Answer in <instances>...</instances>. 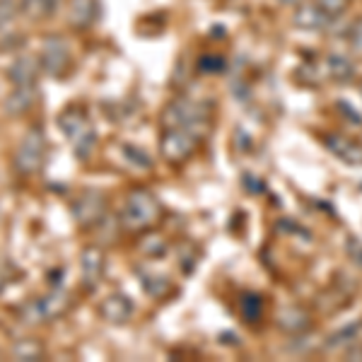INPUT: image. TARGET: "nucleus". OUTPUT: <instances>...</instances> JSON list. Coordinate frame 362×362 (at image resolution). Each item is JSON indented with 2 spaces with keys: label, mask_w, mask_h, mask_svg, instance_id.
<instances>
[{
  "label": "nucleus",
  "mask_w": 362,
  "mask_h": 362,
  "mask_svg": "<svg viewBox=\"0 0 362 362\" xmlns=\"http://www.w3.org/2000/svg\"><path fill=\"white\" fill-rule=\"evenodd\" d=\"M162 126L165 128H184L196 133L198 138H206L208 133V109L206 104L196 102L191 97H177L162 112Z\"/></svg>",
  "instance_id": "nucleus-1"
},
{
  "label": "nucleus",
  "mask_w": 362,
  "mask_h": 362,
  "mask_svg": "<svg viewBox=\"0 0 362 362\" xmlns=\"http://www.w3.org/2000/svg\"><path fill=\"white\" fill-rule=\"evenodd\" d=\"M162 218V206L148 189H133L128 194L124 210H121V225L128 232H145Z\"/></svg>",
  "instance_id": "nucleus-2"
},
{
  "label": "nucleus",
  "mask_w": 362,
  "mask_h": 362,
  "mask_svg": "<svg viewBox=\"0 0 362 362\" xmlns=\"http://www.w3.org/2000/svg\"><path fill=\"white\" fill-rule=\"evenodd\" d=\"M58 128H61L63 136L73 143V150L80 160H85V157L92 153L97 136H95V128H92L90 119H87V114L83 109L68 107L66 112L58 114Z\"/></svg>",
  "instance_id": "nucleus-3"
},
{
  "label": "nucleus",
  "mask_w": 362,
  "mask_h": 362,
  "mask_svg": "<svg viewBox=\"0 0 362 362\" xmlns=\"http://www.w3.org/2000/svg\"><path fill=\"white\" fill-rule=\"evenodd\" d=\"M46 162V136L42 128H29L15 150V169L25 177L42 172Z\"/></svg>",
  "instance_id": "nucleus-4"
},
{
  "label": "nucleus",
  "mask_w": 362,
  "mask_h": 362,
  "mask_svg": "<svg viewBox=\"0 0 362 362\" xmlns=\"http://www.w3.org/2000/svg\"><path fill=\"white\" fill-rule=\"evenodd\" d=\"M201 138L184 128H165L160 138V153L169 165H181L196 153Z\"/></svg>",
  "instance_id": "nucleus-5"
},
{
  "label": "nucleus",
  "mask_w": 362,
  "mask_h": 362,
  "mask_svg": "<svg viewBox=\"0 0 362 362\" xmlns=\"http://www.w3.org/2000/svg\"><path fill=\"white\" fill-rule=\"evenodd\" d=\"M39 66L51 78H61L70 66V44L58 34L44 37L42 46H39Z\"/></svg>",
  "instance_id": "nucleus-6"
},
{
  "label": "nucleus",
  "mask_w": 362,
  "mask_h": 362,
  "mask_svg": "<svg viewBox=\"0 0 362 362\" xmlns=\"http://www.w3.org/2000/svg\"><path fill=\"white\" fill-rule=\"evenodd\" d=\"M104 206H107V201L99 191H83L73 201V215L83 227H95L102 220Z\"/></svg>",
  "instance_id": "nucleus-7"
},
{
  "label": "nucleus",
  "mask_w": 362,
  "mask_h": 362,
  "mask_svg": "<svg viewBox=\"0 0 362 362\" xmlns=\"http://www.w3.org/2000/svg\"><path fill=\"white\" fill-rule=\"evenodd\" d=\"M324 143L338 160L348 162V165H362L360 140H353L350 136H343V133H329V136H324Z\"/></svg>",
  "instance_id": "nucleus-8"
},
{
  "label": "nucleus",
  "mask_w": 362,
  "mask_h": 362,
  "mask_svg": "<svg viewBox=\"0 0 362 362\" xmlns=\"http://www.w3.org/2000/svg\"><path fill=\"white\" fill-rule=\"evenodd\" d=\"M133 300L121 293L116 295H109L107 300L99 305V317H102L104 321H109V324H126L128 319L133 317Z\"/></svg>",
  "instance_id": "nucleus-9"
},
{
  "label": "nucleus",
  "mask_w": 362,
  "mask_h": 362,
  "mask_svg": "<svg viewBox=\"0 0 362 362\" xmlns=\"http://www.w3.org/2000/svg\"><path fill=\"white\" fill-rule=\"evenodd\" d=\"M80 273L85 290H95L99 278L104 276V251L99 247H87L80 256Z\"/></svg>",
  "instance_id": "nucleus-10"
},
{
  "label": "nucleus",
  "mask_w": 362,
  "mask_h": 362,
  "mask_svg": "<svg viewBox=\"0 0 362 362\" xmlns=\"http://www.w3.org/2000/svg\"><path fill=\"white\" fill-rule=\"evenodd\" d=\"M39 58L34 56H17L15 63L8 70V78L15 87H37V75H39Z\"/></svg>",
  "instance_id": "nucleus-11"
},
{
  "label": "nucleus",
  "mask_w": 362,
  "mask_h": 362,
  "mask_svg": "<svg viewBox=\"0 0 362 362\" xmlns=\"http://www.w3.org/2000/svg\"><path fill=\"white\" fill-rule=\"evenodd\" d=\"M331 20H334V17L326 15L324 10L314 3V0H312V3L300 5V8H297V13H295V25L300 29H309V32H319V29L329 27Z\"/></svg>",
  "instance_id": "nucleus-12"
},
{
  "label": "nucleus",
  "mask_w": 362,
  "mask_h": 362,
  "mask_svg": "<svg viewBox=\"0 0 362 362\" xmlns=\"http://www.w3.org/2000/svg\"><path fill=\"white\" fill-rule=\"evenodd\" d=\"M97 13H99V0H70L68 20L73 27L85 29L97 20Z\"/></svg>",
  "instance_id": "nucleus-13"
},
{
  "label": "nucleus",
  "mask_w": 362,
  "mask_h": 362,
  "mask_svg": "<svg viewBox=\"0 0 362 362\" xmlns=\"http://www.w3.org/2000/svg\"><path fill=\"white\" fill-rule=\"evenodd\" d=\"M326 73L338 83H350L355 78V66L346 54H329L326 56Z\"/></svg>",
  "instance_id": "nucleus-14"
},
{
  "label": "nucleus",
  "mask_w": 362,
  "mask_h": 362,
  "mask_svg": "<svg viewBox=\"0 0 362 362\" xmlns=\"http://www.w3.org/2000/svg\"><path fill=\"white\" fill-rule=\"evenodd\" d=\"M34 97H37V87H15L13 95L5 99V109L8 114H25L34 104Z\"/></svg>",
  "instance_id": "nucleus-15"
},
{
  "label": "nucleus",
  "mask_w": 362,
  "mask_h": 362,
  "mask_svg": "<svg viewBox=\"0 0 362 362\" xmlns=\"http://www.w3.org/2000/svg\"><path fill=\"white\" fill-rule=\"evenodd\" d=\"M280 326L290 334H302V331L309 329V317L302 309H285L280 314Z\"/></svg>",
  "instance_id": "nucleus-16"
},
{
  "label": "nucleus",
  "mask_w": 362,
  "mask_h": 362,
  "mask_svg": "<svg viewBox=\"0 0 362 362\" xmlns=\"http://www.w3.org/2000/svg\"><path fill=\"white\" fill-rule=\"evenodd\" d=\"M13 355L17 360H39L44 355V346L39 341H34V338H27V341H20L15 343L13 348Z\"/></svg>",
  "instance_id": "nucleus-17"
},
{
  "label": "nucleus",
  "mask_w": 362,
  "mask_h": 362,
  "mask_svg": "<svg viewBox=\"0 0 362 362\" xmlns=\"http://www.w3.org/2000/svg\"><path fill=\"white\" fill-rule=\"evenodd\" d=\"M61 0H22V8L32 17H49L58 10Z\"/></svg>",
  "instance_id": "nucleus-18"
},
{
  "label": "nucleus",
  "mask_w": 362,
  "mask_h": 362,
  "mask_svg": "<svg viewBox=\"0 0 362 362\" xmlns=\"http://www.w3.org/2000/svg\"><path fill=\"white\" fill-rule=\"evenodd\" d=\"M22 10V0H0V32L8 29L17 20Z\"/></svg>",
  "instance_id": "nucleus-19"
},
{
  "label": "nucleus",
  "mask_w": 362,
  "mask_h": 362,
  "mask_svg": "<svg viewBox=\"0 0 362 362\" xmlns=\"http://www.w3.org/2000/svg\"><path fill=\"white\" fill-rule=\"evenodd\" d=\"M145 293L153 295V297H165V293L169 290V280L165 276H145Z\"/></svg>",
  "instance_id": "nucleus-20"
},
{
  "label": "nucleus",
  "mask_w": 362,
  "mask_h": 362,
  "mask_svg": "<svg viewBox=\"0 0 362 362\" xmlns=\"http://www.w3.org/2000/svg\"><path fill=\"white\" fill-rule=\"evenodd\" d=\"M348 44H350V51H353V54L362 56V17L350 25V29H348Z\"/></svg>",
  "instance_id": "nucleus-21"
},
{
  "label": "nucleus",
  "mask_w": 362,
  "mask_h": 362,
  "mask_svg": "<svg viewBox=\"0 0 362 362\" xmlns=\"http://www.w3.org/2000/svg\"><path fill=\"white\" fill-rule=\"evenodd\" d=\"M314 3H317L319 8L331 17H338L348 10V0H314Z\"/></svg>",
  "instance_id": "nucleus-22"
},
{
  "label": "nucleus",
  "mask_w": 362,
  "mask_h": 362,
  "mask_svg": "<svg viewBox=\"0 0 362 362\" xmlns=\"http://www.w3.org/2000/svg\"><path fill=\"white\" fill-rule=\"evenodd\" d=\"M244 317L247 319H259V314H261V300L259 297H254V295H249V297H244Z\"/></svg>",
  "instance_id": "nucleus-23"
},
{
  "label": "nucleus",
  "mask_w": 362,
  "mask_h": 362,
  "mask_svg": "<svg viewBox=\"0 0 362 362\" xmlns=\"http://www.w3.org/2000/svg\"><path fill=\"white\" fill-rule=\"evenodd\" d=\"M126 155L131 157L133 162H138L140 167H150V165H153V162H150V157L145 155V153H140L136 145H126Z\"/></svg>",
  "instance_id": "nucleus-24"
},
{
  "label": "nucleus",
  "mask_w": 362,
  "mask_h": 362,
  "mask_svg": "<svg viewBox=\"0 0 362 362\" xmlns=\"http://www.w3.org/2000/svg\"><path fill=\"white\" fill-rule=\"evenodd\" d=\"M348 251H350V256H353V259L362 266V242H355V239H350Z\"/></svg>",
  "instance_id": "nucleus-25"
},
{
  "label": "nucleus",
  "mask_w": 362,
  "mask_h": 362,
  "mask_svg": "<svg viewBox=\"0 0 362 362\" xmlns=\"http://www.w3.org/2000/svg\"><path fill=\"white\" fill-rule=\"evenodd\" d=\"M278 3H283V5H302L305 0H278Z\"/></svg>",
  "instance_id": "nucleus-26"
}]
</instances>
